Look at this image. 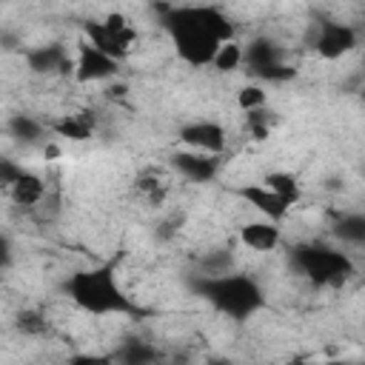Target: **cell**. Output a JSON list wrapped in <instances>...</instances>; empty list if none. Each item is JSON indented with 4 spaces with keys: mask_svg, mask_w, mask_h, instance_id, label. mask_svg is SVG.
<instances>
[{
    "mask_svg": "<svg viewBox=\"0 0 365 365\" xmlns=\"http://www.w3.org/2000/svg\"><path fill=\"white\" fill-rule=\"evenodd\" d=\"M154 11H160L174 54L191 68L211 66L217 48L237 34L234 20L220 6H157Z\"/></svg>",
    "mask_w": 365,
    "mask_h": 365,
    "instance_id": "6da1fadb",
    "label": "cell"
},
{
    "mask_svg": "<svg viewBox=\"0 0 365 365\" xmlns=\"http://www.w3.org/2000/svg\"><path fill=\"white\" fill-rule=\"evenodd\" d=\"M63 291L74 308L88 317H137L145 319L151 311L143 308L120 282L114 262L77 268L66 277Z\"/></svg>",
    "mask_w": 365,
    "mask_h": 365,
    "instance_id": "7a4b0ae2",
    "label": "cell"
},
{
    "mask_svg": "<svg viewBox=\"0 0 365 365\" xmlns=\"http://www.w3.org/2000/svg\"><path fill=\"white\" fill-rule=\"evenodd\" d=\"M185 288L197 299L211 305L217 314L228 317L231 322H245L265 308L262 285L251 274H242V271H228V274H217V277L191 274L185 279Z\"/></svg>",
    "mask_w": 365,
    "mask_h": 365,
    "instance_id": "3957f363",
    "label": "cell"
},
{
    "mask_svg": "<svg viewBox=\"0 0 365 365\" xmlns=\"http://www.w3.org/2000/svg\"><path fill=\"white\" fill-rule=\"evenodd\" d=\"M288 265L314 288H342L356 274V262L348 251L319 240H305L291 245Z\"/></svg>",
    "mask_w": 365,
    "mask_h": 365,
    "instance_id": "277c9868",
    "label": "cell"
},
{
    "mask_svg": "<svg viewBox=\"0 0 365 365\" xmlns=\"http://www.w3.org/2000/svg\"><path fill=\"white\" fill-rule=\"evenodd\" d=\"M83 34H86V43H91L97 51L108 54L117 63L128 60L137 46V29L120 11H108L103 20H86Z\"/></svg>",
    "mask_w": 365,
    "mask_h": 365,
    "instance_id": "5b68a950",
    "label": "cell"
},
{
    "mask_svg": "<svg viewBox=\"0 0 365 365\" xmlns=\"http://www.w3.org/2000/svg\"><path fill=\"white\" fill-rule=\"evenodd\" d=\"M242 68L248 77L262 83H288L297 77V68L285 60V48L271 37H254L248 46H242Z\"/></svg>",
    "mask_w": 365,
    "mask_h": 365,
    "instance_id": "8992f818",
    "label": "cell"
},
{
    "mask_svg": "<svg viewBox=\"0 0 365 365\" xmlns=\"http://www.w3.org/2000/svg\"><path fill=\"white\" fill-rule=\"evenodd\" d=\"M311 46L322 60H342L359 46V31L342 20H319L314 23Z\"/></svg>",
    "mask_w": 365,
    "mask_h": 365,
    "instance_id": "52a82bcc",
    "label": "cell"
},
{
    "mask_svg": "<svg viewBox=\"0 0 365 365\" xmlns=\"http://www.w3.org/2000/svg\"><path fill=\"white\" fill-rule=\"evenodd\" d=\"M23 60L31 74L37 77H71L74 74V54L66 43H40L23 51Z\"/></svg>",
    "mask_w": 365,
    "mask_h": 365,
    "instance_id": "ba28073f",
    "label": "cell"
},
{
    "mask_svg": "<svg viewBox=\"0 0 365 365\" xmlns=\"http://www.w3.org/2000/svg\"><path fill=\"white\" fill-rule=\"evenodd\" d=\"M180 143L188 151L220 157L225 151V145H228V131L217 120H191V123L180 125Z\"/></svg>",
    "mask_w": 365,
    "mask_h": 365,
    "instance_id": "9c48e42d",
    "label": "cell"
},
{
    "mask_svg": "<svg viewBox=\"0 0 365 365\" xmlns=\"http://www.w3.org/2000/svg\"><path fill=\"white\" fill-rule=\"evenodd\" d=\"M120 71V63L111 60L108 54L97 51L91 43L80 40L77 43V51H74V80L77 83H106V80H114Z\"/></svg>",
    "mask_w": 365,
    "mask_h": 365,
    "instance_id": "30bf717a",
    "label": "cell"
},
{
    "mask_svg": "<svg viewBox=\"0 0 365 365\" xmlns=\"http://www.w3.org/2000/svg\"><path fill=\"white\" fill-rule=\"evenodd\" d=\"M134 194L148 205V208H160L168 202L171 197V188H174V174L168 165H145L134 174V182H131Z\"/></svg>",
    "mask_w": 365,
    "mask_h": 365,
    "instance_id": "8fae6325",
    "label": "cell"
},
{
    "mask_svg": "<svg viewBox=\"0 0 365 365\" xmlns=\"http://www.w3.org/2000/svg\"><path fill=\"white\" fill-rule=\"evenodd\" d=\"M168 168L171 174L188 180V182H197V185H205L211 180H217L220 174V157H211V154H200V151H174L168 157Z\"/></svg>",
    "mask_w": 365,
    "mask_h": 365,
    "instance_id": "7c38bea8",
    "label": "cell"
},
{
    "mask_svg": "<svg viewBox=\"0 0 365 365\" xmlns=\"http://www.w3.org/2000/svg\"><path fill=\"white\" fill-rule=\"evenodd\" d=\"M234 194H237L240 200H245L262 220L277 222V225H282V220H285L288 211H291V205L282 202V200H279L274 191H268L262 182H245V185H237Z\"/></svg>",
    "mask_w": 365,
    "mask_h": 365,
    "instance_id": "4fadbf2b",
    "label": "cell"
},
{
    "mask_svg": "<svg viewBox=\"0 0 365 365\" xmlns=\"http://www.w3.org/2000/svg\"><path fill=\"white\" fill-rule=\"evenodd\" d=\"M114 365H160L163 362V351L160 345H154L145 336H123L114 351H108Z\"/></svg>",
    "mask_w": 365,
    "mask_h": 365,
    "instance_id": "5bb4252c",
    "label": "cell"
},
{
    "mask_svg": "<svg viewBox=\"0 0 365 365\" xmlns=\"http://www.w3.org/2000/svg\"><path fill=\"white\" fill-rule=\"evenodd\" d=\"M97 114L91 108H80L71 114H63L57 120L48 123V131L57 134L60 140H71V143H86L97 134Z\"/></svg>",
    "mask_w": 365,
    "mask_h": 365,
    "instance_id": "9a60e30c",
    "label": "cell"
},
{
    "mask_svg": "<svg viewBox=\"0 0 365 365\" xmlns=\"http://www.w3.org/2000/svg\"><path fill=\"white\" fill-rule=\"evenodd\" d=\"M240 242L257 254L277 251L282 245V225L268 222V220H251L240 228Z\"/></svg>",
    "mask_w": 365,
    "mask_h": 365,
    "instance_id": "2e32d148",
    "label": "cell"
},
{
    "mask_svg": "<svg viewBox=\"0 0 365 365\" xmlns=\"http://www.w3.org/2000/svg\"><path fill=\"white\" fill-rule=\"evenodd\" d=\"M6 134L20 145H46L48 140V123L37 120L34 114L17 111L6 120Z\"/></svg>",
    "mask_w": 365,
    "mask_h": 365,
    "instance_id": "e0dca14e",
    "label": "cell"
},
{
    "mask_svg": "<svg viewBox=\"0 0 365 365\" xmlns=\"http://www.w3.org/2000/svg\"><path fill=\"white\" fill-rule=\"evenodd\" d=\"M9 197H11V202L14 205H20V208H37V205H43V200H46V180L37 174V171H23L17 180H14V185L9 188Z\"/></svg>",
    "mask_w": 365,
    "mask_h": 365,
    "instance_id": "ac0fdd59",
    "label": "cell"
},
{
    "mask_svg": "<svg viewBox=\"0 0 365 365\" xmlns=\"http://www.w3.org/2000/svg\"><path fill=\"white\" fill-rule=\"evenodd\" d=\"M331 234L345 245H365V214L362 211L336 214L331 222Z\"/></svg>",
    "mask_w": 365,
    "mask_h": 365,
    "instance_id": "d6986e66",
    "label": "cell"
},
{
    "mask_svg": "<svg viewBox=\"0 0 365 365\" xmlns=\"http://www.w3.org/2000/svg\"><path fill=\"white\" fill-rule=\"evenodd\" d=\"M259 182H262L268 191H274V194H277L282 202H288V205H297L299 197H302V185H299L297 174H291V171H268Z\"/></svg>",
    "mask_w": 365,
    "mask_h": 365,
    "instance_id": "ffe728a7",
    "label": "cell"
},
{
    "mask_svg": "<svg viewBox=\"0 0 365 365\" xmlns=\"http://www.w3.org/2000/svg\"><path fill=\"white\" fill-rule=\"evenodd\" d=\"M14 331L23 336H48L51 334V319L43 308H20L14 314Z\"/></svg>",
    "mask_w": 365,
    "mask_h": 365,
    "instance_id": "44dd1931",
    "label": "cell"
},
{
    "mask_svg": "<svg viewBox=\"0 0 365 365\" xmlns=\"http://www.w3.org/2000/svg\"><path fill=\"white\" fill-rule=\"evenodd\" d=\"M277 123H279V117H277V111H271L268 106H265V108H257V111H248V114H245V128H248V134H251L257 143L268 140Z\"/></svg>",
    "mask_w": 365,
    "mask_h": 365,
    "instance_id": "7402d4cb",
    "label": "cell"
},
{
    "mask_svg": "<svg viewBox=\"0 0 365 365\" xmlns=\"http://www.w3.org/2000/svg\"><path fill=\"white\" fill-rule=\"evenodd\" d=\"M211 68H217L220 74H231V71L242 68V46H240L237 40L222 43V46L217 48L214 60H211Z\"/></svg>",
    "mask_w": 365,
    "mask_h": 365,
    "instance_id": "603a6c76",
    "label": "cell"
},
{
    "mask_svg": "<svg viewBox=\"0 0 365 365\" xmlns=\"http://www.w3.org/2000/svg\"><path fill=\"white\" fill-rule=\"evenodd\" d=\"M265 106H268V91H265V86H259V83H245V86L237 91V108H240L242 114L257 111V108H265Z\"/></svg>",
    "mask_w": 365,
    "mask_h": 365,
    "instance_id": "cb8c5ba5",
    "label": "cell"
},
{
    "mask_svg": "<svg viewBox=\"0 0 365 365\" xmlns=\"http://www.w3.org/2000/svg\"><path fill=\"white\" fill-rule=\"evenodd\" d=\"M231 265H234L231 254H228L225 248H220V251L205 254V257L200 259V268H197L194 274H202V277H217V274H228V271H234Z\"/></svg>",
    "mask_w": 365,
    "mask_h": 365,
    "instance_id": "d4e9b609",
    "label": "cell"
},
{
    "mask_svg": "<svg viewBox=\"0 0 365 365\" xmlns=\"http://www.w3.org/2000/svg\"><path fill=\"white\" fill-rule=\"evenodd\" d=\"M23 171H26V168H23L17 160L0 154V188H3V191H9V188L14 185V180H17Z\"/></svg>",
    "mask_w": 365,
    "mask_h": 365,
    "instance_id": "484cf974",
    "label": "cell"
},
{
    "mask_svg": "<svg viewBox=\"0 0 365 365\" xmlns=\"http://www.w3.org/2000/svg\"><path fill=\"white\" fill-rule=\"evenodd\" d=\"M66 365H114L111 354H91V351H80V354H71L66 359Z\"/></svg>",
    "mask_w": 365,
    "mask_h": 365,
    "instance_id": "4316f807",
    "label": "cell"
},
{
    "mask_svg": "<svg viewBox=\"0 0 365 365\" xmlns=\"http://www.w3.org/2000/svg\"><path fill=\"white\" fill-rule=\"evenodd\" d=\"M182 222H185V214H171L168 220L157 222V237H160V240L174 237V234H177V228H182Z\"/></svg>",
    "mask_w": 365,
    "mask_h": 365,
    "instance_id": "83f0119b",
    "label": "cell"
},
{
    "mask_svg": "<svg viewBox=\"0 0 365 365\" xmlns=\"http://www.w3.org/2000/svg\"><path fill=\"white\" fill-rule=\"evenodd\" d=\"M11 265H14V245H11L9 234L0 231V271H6Z\"/></svg>",
    "mask_w": 365,
    "mask_h": 365,
    "instance_id": "f1b7e54d",
    "label": "cell"
},
{
    "mask_svg": "<svg viewBox=\"0 0 365 365\" xmlns=\"http://www.w3.org/2000/svg\"><path fill=\"white\" fill-rule=\"evenodd\" d=\"M205 365H237L234 359H228V356H211Z\"/></svg>",
    "mask_w": 365,
    "mask_h": 365,
    "instance_id": "f546056e",
    "label": "cell"
},
{
    "mask_svg": "<svg viewBox=\"0 0 365 365\" xmlns=\"http://www.w3.org/2000/svg\"><path fill=\"white\" fill-rule=\"evenodd\" d=\"M325 365H362V362H342V359H334V362H325Z\"/></svg>",
    "mask_w": 365,
    "mask_h": 365,
    "instance_id": "4dcf8cb0",
    "label": "cell"
}]
</instances>
